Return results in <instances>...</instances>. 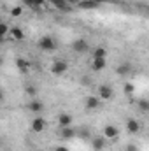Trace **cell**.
<instances>
[{
  "label": "cell",
  "mask_w": 149,
  "mask_h": 151,
  "mask_svg": "<svg viewBox=\"0 0 149 151\" xmlns=\"http://www.w3.org/2000/svg\"><path fill=\"white\" fill-rule=\"evenodd\" d=\"M105 139L107 137H104V135H98V137H93L91 139V148L95 151H102L105 148Z\"/></svg>",
  "instance_id": "cell-11"
},
{
  "label": "cell",
  "mask_w": 149,
  "mask_h": 151,
  "mask_svg": "<svg viewBox=\"0 0 149 151\" xmlns=\"http://www.w3.org/2000/svg\"><path fill=\"white\" fill-rule=\"evenodd\" d=\"M7 34H11V28L7 27V23H2V25H0V35L5 37Z\"/></svg>",
  "instance_id": "cell-22"
},
{
  "label": "cell",
  "mask_w": 149,
  "mask_h": 151,
  "mask_svg": "<svg viewBox=\"0 0 149 151\" xmlns=\"http://www.w3.org/2000/svg\"><path fill=\"white\" fill-rule=\"evenodd\" d=\"M67 70H69V63L63 58H58V60H54L51 63V72L54 76H62V74H65Z\"/></svg>",
  "instance_id": "cell-1"
},
{
  "label": "cell",
  "mask_w": 149,
  "mask_h": 151,
  "mask_svg": "<svg viewBox=\"0 0 149 151\" xmlns=\"http://www.w3.org/2000/svg\"><path fill=\"white\" fill-rule=\"evenodd\" d=\"M39 47H40L42 51H54V49H56V42H54L53 37L44 35V37L39 39Z\"/></svg>",
  "instance_id": "cell-2"
},
{
  "label": "cell",
  "mask_w": 149,
  "mask_h": 151,
  "mask_svg": "<svg viewBox=\"0 0 149 151\" xmlns=\"http://www.w3.org/2000/svg\"><path fill=\"white\" fill-rule=\"evenodd\" d=\"M30 127H32V130H34V132L40 134V132H44V130L47 128V123H46V119H44V118H34Z\"/></svg>",
  "instance_id": "cell-6"
},
{
  "label": "cell",
  "mask_w": 149,
  "mask_h": 151,
  "mask_svg": "<svg viewBox=\"0 0 149 151\" xmlns=\"http://www.w3.org/2000/svg\"><path fill=\"white\" fill-rule=\"evenodd\" d=\"M72 121H74L72 114H69V113L58 114V125H60V128L62 127H72Z\"/></svg>",
  "instance_id": "cell-9"
},
{
  "label": "cell",
  "mask_w": 149,
  "mask_h": 151,
  "mask_svg": "<svg viewBox=\"0 0 149 151\" xmlns=\"http://www.w3.org/2000/svg\"><path fill=\"white\" fill-rule=\"evenodd\" d=\"M28 111H32V113H42L44 111V104L40 102V100H32V102H28Z\"/></svg>",
  "instance_id": "cell-14"
},
{
  "label": "cell",
  "mask_w": 149,
  "mask_h": 151,
  "mask_svg": "<svg viewBox=\"0 0 149 151\" xmlns=\"http://www.w3.org/2000/svg\"><path fill=\"white\" fill-rule=\"evenodd\" d=\"M21 14H23V7L16 5V7L11 9V16H12V18H18V16H21Z\"/></svg>",
  "instance_id": "cell-20"
},
{
  "label": "cell",
  "mask_w": 149,
  "mask_h": 151,
  "mask_svg": "<svg viewBox=\"0 0 149 151\" xmlns=\"http://www.w3.org/2000/svg\"><path fill=\"white\" fill-rule=\"evenodd\" d=\"M137 107L140 113H149V99H140L137 102Z\"/></svg>",
  "instance_id": "cell-18"
},
{
  "label": "cell",
  "mask_w": 149,
  "mask_h": 151,
  "mask_svg": "<svg viewBox=\"0 0 149 151\" xmlns=\"http://www.w3.org/2000/svg\"><path fill=\"white\" fill-rule=\"evenodd\" d=\"M51 2H53V4H54V2H58V0H51Z\"/></svg>",
  "instance_id": "cell-30"
},
{
  "label": "cell",
  "mask_w": 149,
  "mask_h": 151,
  "mask_svg": "<svg viewBox=\"0 0 149 151\" xmlns=\"http://www.w3.org/2000/svg\"><path fill=\"white\" fill-rule=\"evenodd\" d=\"M107 56V51H105V47H95L93 49V58H105Z\"/></svg>",
  "instance_id": "cell-19"
},
{
  "label": "cell",
  "mask_w": 149,
  "mask_h": 151,
  "mask_svg": "<svg viewBox=\"0 0 149 151\" xmlns=\"http://www.w3.org/2000/svg\"><path fill=\"white\" fill-rule=\"evenodd\" d=\"M100 99L98 97H95V95H90V97H86L84 99V106H86V109H90V111H95V109H98L100 107Z\"/></svg>",
  "instance_id": "cell-5"
},
{
  "label": "cell",
  "mask_w": 149,
  "mask_h": 151,
  "mask_svg": "<svg viewBox=\"0 0 149 151\" xmlns=\"http://www.w3.org/2000/svg\"><path fill=\"white\" fill-rule=\"evenodd\" d=\"M25 91H27V95H32V97H34V95L37 93V88H35V86H32V84H28V86L25 88Z\"/></svg>",
  "instance_id": "cell-23"
},
{
  "label": "cell",
  "mask_w": 149,
  "mask_h": 151,
  "mask_svg": "<svg viewBox=\"0 0 149 151\" xmlns=\"http://www.w3.org/2000/svg\"><path fill=\"white\" fill-rule=\"evenodd\" d=\"M123 90H125V93H128V95H132V93L135 91V86H133V83H125V86H123Z\"/></svg>",
  "instance_id": "cell-21"
},
{
  "label": "cell",
  "mask_w": 149,
  "mask_h": 151,
  "mask_svg": "<svg viewBox=\"0 0 149 151\" xmlns=\"http://www.w3.org/2000/svg\"><path fill=\"white\" fill-rule=\"evenodd\" d=\"M25 2V5H28V7H35V0H23Z\"/></svg>",
  "instance_id": "cell-25"
},
{
  "label": "cell",
  "mask_w": 149,
  "mask_h": 151,
  "mask_svg": "<svg viewBox=\"0 0 149 151\" xmlns=\"http://www.w3.org/2000/svg\"><path fill=\"white\" fill-rule=\"evenodd\" d=\"M114 97V90L109 84H100L98 86V99L100 100H111Z\"/></svg>",
  "instance_id": "cell-3"
},
{
  "label": "cell",
  "mask_w": 149,
  "mask_h": 151,
  "mask_svg": "<svg viewBox=\"0 0 149 151\" xmlns=\"http://www.w3.org/2000/svg\"><path fill=\"white\" fill-rule=\"evenodd\" d=\"M125 151H139L137 150V146H135V144H126V150Z\"/></svg>",
  "instance_id": "cell-24"
},
{
  "label": "cell",
  "mask_w": 149,
  "mask_h": 151,
  "mask_svg": "<svg viewBox=\"0 0 149 151\" xmlns=\"http://www.w3.org/2000/svg\"><path fill=\"white\" fill-rule=\"evenodd\" d=\"M98 4H105V2H112V0H97Z\"/></svg>",
  "instance_id": "cell-29"
},
{
  "label": "cell",
  "mask_w": 149,
  "mask_h": 151,
  "mask_svg": "<svg viewBox=\"0 0 149 151\" xmlns=\"http://www.w3.org/2000/svg\"><path fill=\"white\" fill-rule=\"evenodd\" d=\"M60 135H62V139L70 141V139H74L75 135H77V132H75L72 127H62L60 128Z\"/></svg>",
  "instance_id": "cell-10"
},
{
  "label": "cell",
  "mask_w": 149,
  "mask_h": 151,
  "mask_svg": "<svg viewBox=\"0 0 149 151\" xmlns=\"http://www.w3.org/2000/svg\"><path fill=\"white\" fill-rule=\"evenodd\" d=\"M81 137H82V139H88V137H90V132H88V130H82V132H81Z\"/></svg>",
  "instance_id": "cell-26"
},
{
  "label": "cell",
  "mask_w": 149,
  "mask_h": 151,
  "mask_svg": "<svg viewBox=\"0 0 149 151\" xmlns=\"http://www.w3.org/2000/svg\"><path fill=\"white\" fill-rule=\"evenodd\" d=\"M126 132L128 134H139L140 132V123L135 118H128L126 119Z\"/></svg>",
  "instance_id": "cell-8"
},
{
  "label": "cell",
  "mask_w": 149,
  "mask_h": 151,
  "mask_svg": "<svg viewBox=\"0 0 149 151\" xmlns=\"http://www.w3.org/2000/svg\"><path fill=\"white\" fill-rule=\"evenodd\" d=\"M44 2H46V0H35V7H40V5H44Z\"/></svg>",
  "instance_id": "cell-28"
},
{
  "label": "cell",
  "mask_w": 149,
  "mask_h": 151,
  "mask_svg": "<svg viewBox=\"0 0 149 151\" xmlns=\"http://www.w3.org/2000/svg\"><path fill=\"white\" fill-rule=\"evenodd\" d=\"M105 65H107L105 58H93V62H91V69H93L95 72L104 70V69H105Z\"/></svg>",
  "instance_id": "cell-13"
},
{
  "label": "cell",
  "mask_w": 149,
  "mask_h": 151,
  "mask_svg": "<svg viewBox=\"0 0 149 151\" xmlns=\"http://www.w3.org/2000/svg\"><path fill=\"white\" fill-rule=\"evenodd\" d=\"M102 132H104L102 135H104V137H107V139H116V137L119 135V128H117L116 125H105Z\"/></svg>",
  "instance_id": "cell-7"
},
{
  "label": "cell",
  "mask_w": 149,
  "mask_h": 151,
  "mask_svg": "<svg viewBox=\"0 0 149 151\" xmlns=\"http://www.w3.org/2000/svg\"><path fill=\"white\" fill-rule=\"evenodd\" d=\"M88 40H84V39H75L74 42H72V51L77 53V55H82V53H86L88 51Z\"/></svg>",
  "instance_id": "cell-4"
},
{
  "label": "cell",
  "mask_w": 149,
  "mask_h": 151,
  "mask_svg": "<svg viewBox=\"0 0 149 151\" xmlns=\"http://www.w3.org/2000/svg\"><path fill=\"white\" fill-rule=\"evenodd\" d=\"M100 4L97 2V0H82L81 4H79V7L81 9H97Z\"/></svg>",
  "instance_id": "cell-17"
},
{
  "label": "cell",
  "mask_w": 149,
  "mask_h": 151,
  "mask_svg": "<svg viewBox=\"0 0 149 151\" xmlns=\"http://www.w3.org/2000/svg\"><path fill=\"white\" fill-rule=\"evenodd\" d=\"M53 151H56V150H53Z\"/></svg>",
  "instance_id": "cell-31"
},
{
  "label": "cell",
  "mask_w": 149,
  "mask_h": 151,
  "mask_svg": "<svg viewBox=\"0 0 149 151\" xmlns=\"http://www.w3.org/2000/svg\"><path fill=\"white\" fill-rule=\"evenodd\" d=\"M54 150L56 151H69V148H67V146H56Z\"/></svg>",
  "instance_id": "cell-27"
},
{
  "label": "cell",
  "mask_w": 149,
  "mask_h": 151,
  "mask_svg": "<svg viewBox=\"0 0 149 151\" xmlns=\"http://www.w3.org/2000/svg\"><path fill=\"white\" fill-rule=\"evenodd\" d=\"M11 37L14 39V40H23L25 39V32L19 27H12L11 28Z\"/></svg>",
  "instance_id": "cell-16"
},
{
  "label": "cell",
  "mask_w": 149,
  "mask_h": 151,
  "mask_svg": "<svg viewBox=\"0 0 149 151\" xmlns=\"http://www.w3.org/2000/svg\"><path fill=\"white\" fill-rule=\"evenodd\" d=\"M130 72H132V63L130 62H121L116 67V74L117 76H128Z\"/></svg>",
  "instance_id": "cell-12"
},
{
  "label": "cell",
  "mask_w": 149,
  "mask_h": 151,
  "mask_svg": "<svg viewBox=\"0 0 149 151\" xmlns=\"http://www.w3.org/2000/svg\"><path fill=\"white\" fill-rule=\"evenodd\" d=\"M16 67L19 69V72H28V69H30V62L28 60H25V58H16Z\"/></svg>",
  "instance_id": "cell-15"
}]
</instances>
